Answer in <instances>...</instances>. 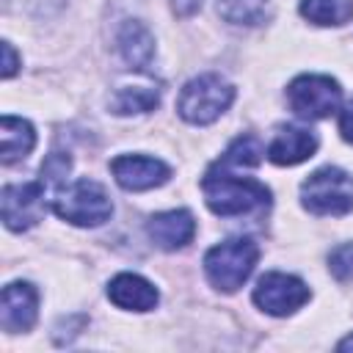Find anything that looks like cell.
<instances>
[{
    "instance_id": "cell-18",
    "label": "cell",
    "mask_w": 353,
    "mask_h": 353,
    "mask_svg": "<svg viewBox=\"0 0 353 353\" xmlns=\"http://www.w3.org/2000/svg\"><path fill=\"white\" fill-rule=\"evenodd\" d=\"M218 14L232 25H259L268 14V0H218Z\"/></svg>"
},
{
    "instance_id": "cell-8",
    "label": "cell",
    "mask_w": 353,
    "mask_h": 353,
    "mask_svg": "<svg viewBox=\"0 0 353 353\" xmlns=\"http://www.w3.org/2000/svg\"><path fill=\"white\" fill-rule=\"evenodd\" d=\"M306 301H309V287L298 276L268 273L254 287V303L273 317H287L295 309H301Z\"/></svg>"
},
{
    "instance_id": "cell-23",
    "label": "cell",
    "mask_w": 353,
    "mask_h": 353,
    "mask_svg": "<svg viewBox=\"0 0 353 353\" xmlns=\"http://www.w3.org/2000/svg\"><path fill=\"white\" fill-rule=\"evenodd\" d=\"M171 8L176 17H193L201 8V0H171Z\"/></svg>"
},
{
    "instance_id": "cell-19",
    "label": "cell",
    "mask_w": 353,
    "mask_h": 353,
    "mask_svg": "<svg viewBox=\"0 0 353 353\" xmlns=\"http://www.w3.org/2000/svg\"><path fill=\"white\" fill-rule=\"evenodd\" d=\"M262 154L265 152H262V143L256 135H240V138H234V143L226 149V154L221 160L240 165V168H254V165H259Z\"/></svg>"
},
{
    "instance_id": "cell-5",
    "label": "cell",
    "mask_w": 353,
    "mask_h": 353,
    "mask_svg": "<svg viewBox=\"0 0 353 353\" xmlns=\"http://www.w3.org/2000/svg\"><path fill=\"white\" fill-rule=\"evenodd\" d=\"M303 207L314 215H345L353 210V176L342 168H317L301 185Z\"/></svg>"
},
{
    "instance_id": "cell-21",
    "label": "cell",
    "mask_w": 353,
    "mask_h": 353,
    "mask_svg": "<svg viewBox=\"0 0 353 353\" xmlns=\"http://www.w3.org/2000/svg\"><path fill=\"white\" fill-rule=\"evenodd\" d=\"M339 132L347 143H353V99L345 105V110L339 113Z\"/></svg>"
},
{
    "instance_id": "cell-14",
    "label": "cell",
    "mask_w": 353,
    "mask_h": 353,
    "mask_svg": "<svg viewBox=\"0 0 353 353\" xmlns=\"http://www.w3.org/2000/svg\"><path fill=\"white\" fill-rule=\"evenodd\" d=\"M119 52L130 69H146L154 58V36L138 19H127L119 30Z\"/></svg>"
},
{
    "instance_id": "cell-1",
    "label": "cell",
    "mask_w": 353,
    "mask_h": 353,
    "mask_svg": "<svg viewBox=\"0 0 353 353\" xmlns=\"http://www.w3.org/2000/svg\"><path fill=\"white\" fill-rule=\"evenodd\" d=\"M201 190L207 199V207L215 215L234 218V215H251L256 210H265L270 204V190L251 179V176H237L234 165L218 160L201 179Z\"/></svg>"
},
{
    "instance_id": "cell-10",
    "label": "cell",
    "mask_w": 353,
    "mask_h": 353,
    "mask_svg": "<svg viewBox=\"0 0 353 353\" xmlns=\"http://www.w3.org/2000/svg\"><path fill=\"white\" fill-rule=\"evenodd\" d=\"M36 309H39V295L33 284L28 281H14L3 287V303H0V323L8 334H22L30 331L36 323Z\"/></svg>"
},
{
    "instance_id": "cell-20",
    "label": "cell",
    "mask_w": 353,
    "mask_h": 353,
    "mask_svg": "<svg viewBox=\"0 0 353 353\" xmlns=\"http://www.w3.org/2000/svg\"><path fill=\"white\" fill-rule=\"evenodd\" d=\"M328 270L336 281H350L353 279V243H345V245L334 248V254L328 256Z\"/></svg>"
},
{
    "instance_id": "cell-4",
    "label": "cell",
    "mask_w": 353,
    "mask_h": 353,
    "mask_svg": "<svg viewBox=\"0 0 353 353\" xmlns=\"http://www.w3.org/2000/svg\"><path fill=\"white\" fill-rule=\"evenodd\" d=\"M52 210L74 226H99L110 218L113 204L105 188L94 179H77L69 188H58Z\"/></svg>"
},
{
    "instance_id": "cell-15",
    "label": "cell",
    "mask_w": 353,
    "mask_h": 353,
    "mask_svg": "<svg viewBox=\"0 0 353 353\" xmlns=\"http://www.w3.org/2000/svg\"><path fill=\"white\" fill-rule=\"evenodd\" d=\"M33 146H36L33 124L25 119H17V116H3V121H0V160H3V165H11V163L28 157Z\"/></svg>"
},
{
    "instance_id": "cell-11",
    "label": "cell",
    "mask_w": 353,
    "mask_h": 353,
    "mask_svg": "<svg viewBox=\"0 0 353 353\" xmlns=\"http://www.w3.org/2000/svg\"><path fill=\"white\" fill-rule=\"evenodd\" d=\"M146 232L154 240V245H160L163 251H176L193 240L196 221L188 210H168V212L152 215L146 223Z\"/></svg>"
},
{
    "instance_id": "cell-17",
    "label": "cell",
    "mask_w": 353,
    "mask_h": 353,
    "mask_svg": "<svg viewBox=\"0 0 353 353\" xmlns=\"http://www.w3.org/2000/svg\"><path fill=\"white\" fill-rule=\"evenodd\" d=\"M301 14L314 25H345L353 19V0H301Z\"/></svg>"
},
{
    "instance_id": "cell-16",
    "label": "cell",
    "mask_w": 353,
    "mask_h": 353,
    "mask_svg": "<svg viewBox=\"0 0 353 353\" xmlns=\"http://www.w3.org/2000/svg\"><path fill=\"white\" fill-rule=\"evenodd\" d=\"M160 102V88L152 83H141V85H121L113 99H110V110L116 116H130V113H146L152 108H157Z\"/></svg>"
},
{
    "instance_id": "cell-24",
    "label": "cell",
    "mask_w": 353,
    "mask_h": 353,
    "mask_svg": "<svg viewBox=\"0 0 353 353\" xmlns=\"http://www.w3.org/2000/svg\"><path fill=\"white\" fill-rule=\"evenodd\" d=\"M339 350H353V336H347V339H342L339 345H336Z\"/></svg>"
},
{
    "instance_id": "cell-12",
    "label": "cell",
    "mask_w": 353,
    "mask_h": 353,
    "mask_svg": "<svg viewBox=\"0 0 353 353\" xmlns=\"http://www.w3.org/2000/svg\"><path fill=\"white\" fill-rule=\"evenodd\" d=\"M317 149V138L312 130L303 127H279L276 138L268 146V160L276 165H298L303 160H309Z\"/></svg>"
},
{
    "instance_id": "cell-13",
    "label": "cell",
    "mask_w": 353,
    "mask_h": 353,
    "mask_svg": "<svg viewBox=\"0 0 353 353\" xmlns=\"http://www.w3.org/2000/svg\"><path fill=\"white\" fill-rule=\"evenodd\" d=\"M108 298L127 312H149L157 303V290L154 284H149L143 276L138 273H119L110 284H108Z\"/></svg>"
},
{
    "instance_id": "cell-6",
    "label": "cell",
    "mask_w": 353,
    "mask_h": 353,
    "mask_svg": "<svg viewBox=\"0 0 353 353\" xmlns=\"http://www.w3.org/2000/svg\"><path fill=\"white\" fill-rule=\"evenodd\" d=\"M342 88L325 74H301L287 88V102L301 119H325L336 110Z\"/></svg>"
},
{
    "instance_id": "cell-22",
    "label": "cell",
    "mask_w": 353,
    "mask_h": 353,
    "mask_svg": "<svg viewBox=\"0 0 353 353\" xmlns=\"http://www.w3.org/2000/svg\"><path fill=\"white\" fill-rule=\"evenodd\" d=\"M17 66H19V61H17L14 47H11L8 41H3V77H6V80L14 77V74H17Z\"/></svg>"
},
{
    "instance_id": "cell-7",
    "label": "cell",
    "mask_w": 353,
    "mask_h": 353,
    "mask_svg": "<svg viewBox=\"0 0 353 353\" xmlns=\"http://www.w3.org/2000/svg\"><path fill=\"white\" fill-rule=\"evenodd\" d=\"M47 182L39 176L36 182H22V185H6L0 193V215L3 223L11 232H25L36 226L44 215V196H47Z\"/></svg>"
},
{
    "instance_id": "cell-9",
    "label": "cell",
    "mask_w": 353,
    "mask_h": 353,
    "mask_svg": "<svg viewBox=\"0 0 353 353\" xmlns=\"http://www.w3.org/2000/svg\"><path fill=\"white\" fill-rule=\"evenodd\" d=\"M110 171L116 176V182L124 190H149V188H160L163 182H168L171 168L157 160V157H146V154H121L110 163Z\"/></svg>"
},
{
    "instance_id": "cell-2",
    "label": "cell",
    "mask_w": 353,
    "mask_h": 353,
    "mask_svg": "<svg viewBox=\"0 0 353 353\" xmlns=\"http://www.w3.org/2000/svg\"><path fill=\"white\" fill-rule=\"evenodd\" d=\"M259 259V248L248 237L226 240L221 245H212L204 256V273L210 284L221 292H234L243 287V281L251 276L254 265Z\"/></svg>"
},
{
    "instance_id": "cell-3",
    "label": "cell",
    "mask_w": 353,
    "mask_h": 353,
    "mask_svg": "<svg viewBox=\"0 0 353 353\" xmlns=\"http://www.w3.org/2000/svg\"><path fill=\"white\" fill-rule=\"evenodd\" d=\"M232 99L234 88L221 74H199L182 85L176 110L190 124H210L232 105Z\"/></svg>"
}]
</instances>
